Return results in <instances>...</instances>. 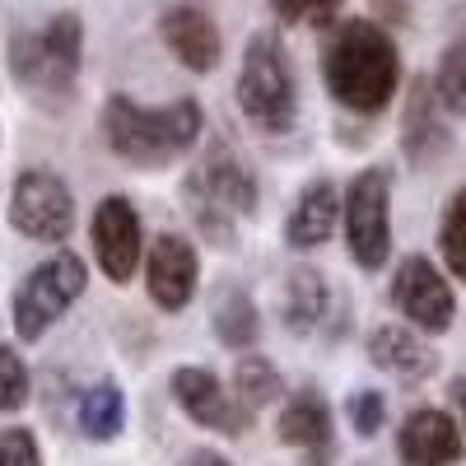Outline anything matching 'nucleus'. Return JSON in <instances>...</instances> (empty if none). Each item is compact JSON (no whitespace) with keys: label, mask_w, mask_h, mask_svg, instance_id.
I'll list each match as a JSON object with an SVG mask.
<instances>
[{"label":"nucleus","mask_w":466,"mask_h":466,"mask_svg":"<svg viewBox=\"0 0 466 466\" xmlns=\"http://www.w3.org/2000/svg\"><path fill=\"white\" fill-rule=\"evenodd\" d=\"M266 10L280 19V28H336L345 0H266Z\"/></svg>","instance_id":"25"},{"label":"nucleus","mask_w":466,"mask_h":466,"mask_svg":"<svg viewBox=\"0 0 466 466\" xmlns=\"http://www.w3.org/2000/svg\"><path fill=\"white\" fill-rule=\"evenodd\" d=\"M210 327H215V340L233 355L243 350H257L261 340V313H257V299L243 289V285H224L215 294V308H210Z\"/></svg>","instance_id":"21"},{"label":"nucleus","mask_w":466,"mask_h":466,"mask_svg":"<svg viewBox=\"0 0 466 466\" xmlns=\"http://www.w3.org/2000/svg\"><path fill=\"white\" fill-rule=\"evenodd\" d=\"M434 89H439V98H443L448 112L466 116V28L443 47L439 70H434Z\"/></svg>","instance_id":"24"},{"label":"nucleus","mask_w":466,"mask_h":466,"mask_svg":"<svg viewBox=\"0 0 466 466\" xmlns=\"http://www.w3.org/2000/svg\"><path fill=\"white\" fill-rule=\"evenodd\" d=\"M89 289V266L75 257L70 248H56L52 257H43L28 276L15 285L10 299V327L19 336V345H37L75 303Z\"/></svg>","instance_id":"6"},{"label":"nucleus","mask_w":466,"mask_h":466,"mask_svg":"<svg viewBox=\"0 0 466 466\" xmlns=\"http://www.w3.org/2000/svg\"><path fill=\"white\" fill-rule=\"evenodd\" d=\"M75 424L89 443H112L127 430V392L116 378H98L94 387H85L75 401Z\"/></svg>","instance_id":"20"},{"label":"nucleus","mask_w":466,"mask_h":466,"mask_svg":"<svg viewBox=\"0 0 466 466\" xmlns=\"http://www.w3.org/2000/svg\"><path fill=\"white\" fill-rule=\"evenodd\" d=\"M228 382H233V392H238V401L252 406V410L276 406L280 392H285L280 369L270 364L266 355H257V350H243V355H233V373H228Z\"/></svg>","instance_id":"22"},{"label":"nucleus","mask_w":466,"mask_h":466,"mask_svg":"<svg viewBox=\"0 0 466 466\" xmlns=\"http://www.w3.org/2000/svg\"><path fill=\"white\" fill-rule=\"evenodd\" d=\"M439 107H443V98H439L434 80H430V75H420L415 89H410V103H406V122H401V149H406L410 164H430V159H439V154L448 149L452 136L443 127Z\"/></svg>","instance_id":"18"},{"label":"nucleus","mask_w":466,"mask_h":466,"mask_svg":"<svg viewBox=\"0 0 466 466\" xmlns=\"http://www.w3.org/2000/svg\"><path fill=\"white\" fill-rule=\"evenodd\" d=\"M5 219H10V228L19 233V238L61 248L75 233V191L52 168H24L15 177V187H10Z\"/></svg>","instance_id":"8"},{"label":"nucleus","mask_w":466,"mask_h":466,"mask_svg":"<svg viewBox=\"0 0 466 466\" xmlns=\"http://www.w3.org/2000/svg\"><path fill=\"white\" fill-rule=\"evenodd\" d=\"M0 466H43V448H37V434L24 430V424L0 430Z\"/></svg>","instance_id":"28"},{"label":"nucleus","mask_w":466,"mask_h":466,"mask_svg":"<svg viewBox=\"0 0 466 466\" xmlns=\"http://www.w3.org/2000/svg\"><path fill=\"white\" fill-rule=\"evenodd\" d=\"M401 466H457L466 457V430L443 406H415L397 430Z\"/></svg>","instance_id":"14"},{"label":"nucleus","mask_w":466,"mask_h":466,"mask_svg":"<svg viewBox=\"0 0 466 466\" xmlns=\"http://www.w3.org/2000/svg\"><path fill=\"white\" fill-rule=\"evenodd\" d=\"M327 94L360 116H378L392 107L401 89V47L378 19H340L322 52Z\"/></svg>","instance_id":"1"},{"label":"nucleus","mask_w":466,"mask_h":466,"mask_svg":"<svg viewBox=\"0 0 466 466\" xmlns=\"http://www.w3.org/2000/svg\"><path fill=\"white\" fill-rule=\"evenodd\" d=\"M345 424L355 430V439H378L382 424H387V397L378 387H355V392L345 397Z\"/></svg>","instance_id":"27"},{"label":"nucleus","mask_w":466,"mask_h":466,"mask_svg":"<svg viewBox=\"0 0 466 466\" xmlns=\"http://www.w3.org/2000/svg\"><path fill=\"white\" fill-rule=\"evenodd\" d=\"M392 308L410 327H420L424 336H443L457 322V294H452L448 276L424 252H410V257L397 261V270H392Z\"/></svg>","instance_id":"11"},{"label":"nucleus","mask_w":466,"mask_h":466,"mask_svg":"<svg viewBox=\"0 0 466 466\" xmlns=\"http://www.w3.org/2000/svg\"><path fill=\"white\" fill-rule=\"evenodd\" d=\"M364 355H369V364L378 373H387L401 387H420V382H430L439 373L434 345L424 340V331L410 327V322H382V327H373Z\"/></svg>","instance_id":"15"},{"label":"nucleus","mask_w":466,"mask_h":466,"mask_svg":"<svg viewBox=\"0 0 466 466\" xmlns=\"http://www.w3.org/2000/svg\"><path fill=\"white\" fill-rule=\"evenodd\" d=\"M345 252L364 276H378L392 257V168H360L345 187Z\"/></svg>","instance_id":"7"},{"label":"nucleus","mask_w":466,"mask_h":466,"mask_svg":"<svg viewBox=\"0 0 466 466\" xmlns=\"http://www.w3.org/2000/svg\"><path fill=\"white\" fill-rule=\"evenodd\" d=\"M89 238H94V261L103 270V280L116 285V289L131 285L140 261H145V224H140V210L131 206V197L107 191L94 206Z\"/></svg>","instance_id":"10"},{"label":"nucleus","mask_w":466,"mask_h":466,"mask_svg":"<svg viewBox=\"0 0 466 466\" xmlns=\"http://www.w3.org/2000/svg\"><path fill=\"white\" fill-rule=\"evenodd\" d=\"M33 397V373L19 345H0V415H19Z\"/></svg>","instance_id":"26"},{"label":"nucleus","mask_w":466,"mask_h":466,"mask_svg":"<svg viewBox=\"0 0 466 466\" xmlns=\"http://www.w3.org/2000/svg\"><path fill=\"white\" fill-rule=\"evenodd\" d=\"M159 43L191 75H210L224 61V33H219L215 15L206 5H197V0H177V5H168L159 15Z\"/></svg>","instance_id":"13"},{"label":"nucleus","mask_w":466,"mask_h":466,"mask_svg":"<svg viewBox=\"0 0 466 466\" xmlns=\"http://www.w3.org/2000/svg\"><path fill=\"white\" fill-rule=\"evenodd\" d=\"M182 466H233V461L224 452H215V448H197V452L182 457Z\"/></svg>","instance_id":"29"},{"label":"nucleus","mask_w":466,"mask_h":466,"mask_svg":"<svg viewBox=\"0 0 466 466\" xmlns=\"http://www.w3.org/2000/svg\"><path fill=\"white\" fill-rule=\"evenodd\" d=\"M345 197L336 191L331 177H308L303 191L294 197V210L285 219V248L294 252H318L322 243H331V233L340 224Z\"/></svg>","instance_id":"16"},{"label":"nucleus","mask_w":466,"mask_h":466,"mask_svg":"<svg viewBox=\"0 0 466 466\" xmlns=\"http://www.w3.org/2000/svg\"><path fill=\"white\" fill-rule=\"evenodd\" d=\"M201 289V252L187 233H159L145 248V294L159 313H187Z\"/></svg>","instance_id":"12"},{"label":"nucleus","mask_w":466,"mask_h":466,"mask_svg":"<svg viewBox=\"0 0 466 466\" xmlns=\"http://www.w3.org/2000/svg\"><path fill=\"white\" fill-rule=\"evenodd\" d=\"M233 98L238 112L261 131V136H289L299 122V75L289 61V47L280 43V33H252L243 47V66L233 80Z\"/></svg>","instance_id":"5"},{"label":"nucleus","mask_w":466,"mask_h":466,"mask_svg":"<svg viewBox=\"0 0 466 466\" xmlns=\"http://www.w3.org/2000/svg\"><path fill=\"white\" fill-rule=\"evenodd\" d=\"M182 206H187V215H191L201 238L210 248L228 252L238 224L252 219L257 206H261V182H257L252 164L233 145L210 140L206 154H197V164H191L187 177H182Z\"/></svg>","instance_id":"3"},{"label":"nucleus","mask_w":466,"mask_h":466,"mask_svg":"<svg viewBox=\"0 0 466 466\" xmlns=\"http://www.w3.org/2000/svg\"><path fill=\"white\" fill-rule=\"evenodd\" d=\"M336 430V410L318 387H299L276 410V443L299 448V452H327Z\"/></svg>","instance_id":"17"},{"label":"nucleus","mask_w":466,"mask_h":466,"mask_svg":"<svg viewBox=\"0 0 466 466\" xmlns=\"http://www.w3.org/2000/svg\"><path fill=\"white\" fill-rule=\"evenodd\" d=\"M448 397H452V410H457L461 430H466V373H457V378L448 382Z\"/></svg>","instance_id":"30"},{"label":"nucleus","mask_w":466,"mask_h":466,"mask_svg":"<svg viewBox=\"0 0 466 466\" xmlns=\"http://www.w3.org/2000/svg\"><path fill=\"white\" fill-rule=\"evenodd\" d=\"M331 318V280L318 266H294L285 280V327L294 336H318Z\"/></svg>","instance_id":"19"},{"label":"nucleus","mask_w":466,"mask_h":466,"mask_svg":"<svg viewBox=\"0 0 466 466\" xmlns=\"http://www.w3.org/2000/svg\"><path fill=\"white\" fill-rule=\"evenodd\" d=\"M439 257L448 266V276L466 285V187L452 191V201L439 219Z\"/></svg>","instance_id":"23"},{"label":"nucleus","mask_w":466,"mask_h":466,"mask_svg":"<svg viewBox=\"0 0 466 466\" xmlns=\"http://www.w3.org/2000/svg\"><path fill=\"white\" fill-rule=\"evenodd\" d=\"M168 392H173L177 410H182L191 424H201V430H210V434H224V439H243V434L252 430V420H257V410L238 401L233 382H224V378H219L215 369H206V364H182V369H173Z\"/></svg>","instance_id":"9"},{"label":"nucleus","mask_w":466,"mask_h":466,"mask_svg":"<svg viewBox=\"0 0 466 466\" xmlns=\"http://www.w3.org/2000/svg\"><path fill=\"white\" fill-rule=\"evenodd\" d=\"M5 61L15 85L33 98H70L85 70V19L75 10H61L43 28H15Z\"/></svg>","instance_id":"4"},{"label":"nucleus","mask_w":466,"mask_h":466,"mask_svg":"<svg viewBox=\"0 0 466 466\" xmlns=\"http://www.w3.org/2000/svg\"><path fill=\"white\" fill-rule=\"evenodd\" d=\"M206 136L201 103L182 94L173 103H136L131 94H112L103 103V140L122 164L140 173H159L187 159Z\"/></svg>","instance_id":"2"}]
</instances>
